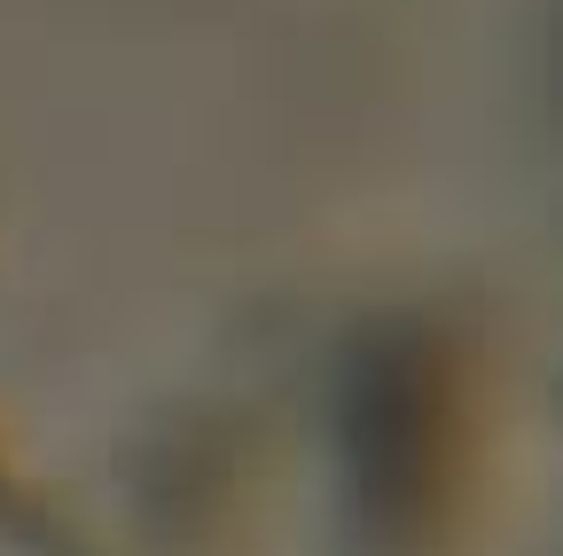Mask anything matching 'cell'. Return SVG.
Listing matches in <instances>:
<instances>
[{
    "label": "cell",
    "mask_w": 563,
    "mask_h": 556,
    "mask_svg": "<svg viewBox=\"0 0 563 556\" xmlns=\"http://www.w3.org/2000/svg\"><path fill=\"white\" fill-rule=\"evenodd\" d=\"M336 439L361 510L399 533L439 502L446 470V377L439 353L415 329H376L368 345H352L344 361V400H336Z\"/></svg>",
    "instance_id": "1"
}]
</instances>
